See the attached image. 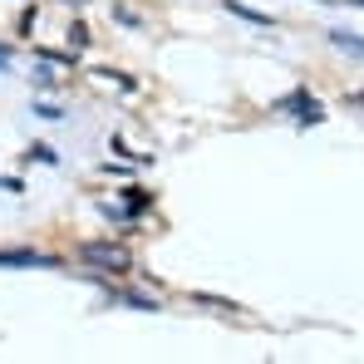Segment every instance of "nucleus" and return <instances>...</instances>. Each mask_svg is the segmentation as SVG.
<instances>
[{"instance_id":"7ed1b4c3","label":"nucleus","mask_w":364,"mask_h":364,"mask_svg":"<svg viewBox=\"0 0 364 364\" xmlns=\"http://www.w3.org/2000/svg\"><path fill=\"white\" fill-rule=\"evenodd\" d=\"M227 10L242 15V20H251V25H271V15H256V10H246V5H237V0H227Z\"/></svg>"},{"instance_id":"20e7f679","label":"nucleus","mask_w":364,"mask_h":364,"mask_svg":"<svg viewBox=\"0 0 364 364\" xmlns=\"http://www.w3.org/2000/svg\"><path fill=\"white\" fill-rule=\"evenodd\" d=\"M335 45H340V50H355V55H364V40H360V35H345V30H335Z\"/></svg>"},{"instance_id":"f03ea898","label":"nucleus","mask_w":364,"mask_h":364,"mask_svg":"<svg viewBox=\"0 0 364 364\" xmlns=\"http://www.w3.org/2000/svg\"><path fill=\"white\" fill-rule=\"evenodd\" d=\"M0 266H50V256H40V251H0Z\"/></svg>"},{"instance_id":"f257e3e1","label":"nucleus","mask_w":364,"mask_h":364,"mask_svg":"<svg viewBox=\"0 0 364 364\" xmlns=\"http://www.w3.org/2000/svg\"><path fill=\"white\" fill-rule=\"evenodd\" d=\"M79 256H84L89 266H104V271H128V266H133V256H128L123 246H104V242H84Z\"/></svg>"}]
</instances>
